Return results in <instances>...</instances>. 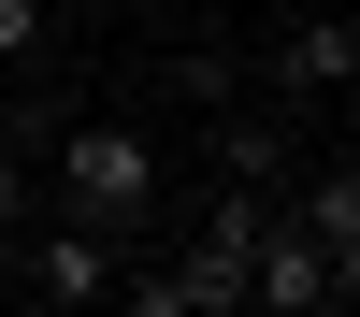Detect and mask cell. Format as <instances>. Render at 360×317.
<instances>
[{
  "label": "cell",
  "instance_id": "cell-4",
  "mask_svg": "<svg viewBox=\"0 0 360 317\" xmlns=\"http://www.w3.org/2000/svg\"><path fill=\"white\" fill-rule=\"evenodd\" d=\"M245 303H259V317H317V303H346V259L317 245L288 202L259 216V245H245Z\"/></svg>",
  "mask_w": 360,
  "mask_h": 317
},
{
  "label": "cell",
  "instance_id": "cell-9",
  "mask_svg": "<svg viewBox=\"0 0 360 317\" xmlns=\"http://www.w3.org/2000/svg\"><path fill=\"white\" fill-rule=\"evenodd\" d=\"M29 202H44V173H29V159H15V144H0V231H15V216H29Z\"/></svg>",
  "mask_w": 360,
  "mask_h": 317
},
{
  "label": "cell",
  "instance_id": "cell-6",
  "mask_svg": "<svg viewBox=\"0 0 360 317\" xmlns=\"http://www.w3.org/2000/svg\"><path fill=\"white\" fill-rule=\"evenodd\" d=\"M274 202H288V216H303L317 245L346 259V303H360V159H332V173H288Z\"/></svg>",
  "mask_w": 360,
  "mask_h": 317
},
{
  "label": "cell",
  "instance_id": "cell-1",
  "mask_svg": "<svg viewBox=\"0 0 360 317\" xmlns=\"http://www.w3.org/2000/svg\"><path fill=\"white\" fill-rule=\"evenodd\" d=\"M44 202L130 245V231L159 216V144H144V130H115V115H58V130H44Z\"/></svg>",
  "mask_w": 360,
  "mask_h": 317
},
{
  "label": "cell",
  "instance_id": "cell-8",
  "mask_svg": "<svg viewBox=\"0 0 360 317\" xmlns=\"http://www.w3.org/2000/svg\"><path fill=\"white\" fill-rule=\"evenodd\" d=\"M44 130H58V115L29 101V86H0V144H15V159H44Z\"/></svg>",
  "mask_w": 360,
  "mask_h": 317
},
{
  "label": "cell",
  "instance_id": "cell-5",
  "mask_svg": "<svg viewBox=\"0 0 360 317\" xmlns=\"http://www.w3.org/2000/svg\"><path fill=\"white\" fill-rule=\"evenodd\" d=\"M115 288H130V317H245V259H231V245H188V259L115 274Z\"/></svg>",
  "mask_w": 360,
  "mask_h": 317
},
{
  "label": "cell",
  "instance_id": "cell-7",
  "mask_svg": "<svg viewBox=\"0 0 360 317\" xmlns=\"http://www.w3.org/2000/svg\"><path fill=\"white\" fill-rule=\"evenodd\" d=\"M58 58V0H0V72H44Z\"/></svg>",
  "mask_w": 360,
  "mask_h": 317
},
{
  "label": "cell",
  "instance_id": "cell-3",
  "mask_svg": "<svg viewBox=\"0 0 360 317\" xmlns=\"http://www.w3.org/2000/svg\"><path fill=\"white\" fill-rule=\"evenodd\" d=\"M245 86L259 101H346L360 86V15H288L274 44H245Z\"/></svg>",
  "mask_w": 360,
  "mask_h": 317
},
{
  "label": "cell",
  "instance_id": "cell-2",
  "mask_svg": "<svg viewBox=\"0 0 360 317\" xmlns=\"http://www.w3.org/2000/svg\"><path fill=\"white\" fill-rule=\"evenodd\" d=\"M115 274H130V245H115V231H86V216H58V202H29V216H15V274H0V288H29V303L86 317V303H115Z\"/></svg>",
  "mask_w": 360,
  "mask_h": 317
}]
</instances>
